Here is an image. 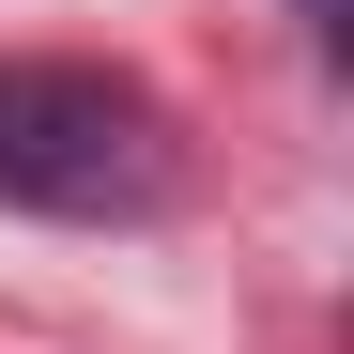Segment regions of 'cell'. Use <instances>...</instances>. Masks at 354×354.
I'll use <instances>...</instances> for the list:
<instances>
[{
	"instance_id": "1",
	"label": "cell",
	"mask_w": 354,
	"mask_h": 354,
	"mask_svg": "<svg viewBox=\"0 0 354 354\" xmlns=\"http://www.w3.org/2000/svg\"><path fill=\"white\" fill-rule=\"evenodd\" d=\"M0 201L31 216H154L169 108L108 62H0Z\"/></svg>"
},
{
	"instance_id": "2",
	"label": "cell",
	"mask_w": 354,
	"mask_h": 354,
	"mask_svg": "<svg viewBox=\"0 0 354 354\" xmlns=\"http://www.w3.org/2000/svg\"><path fill=\"white\" fill-rule=\"evenodd\" d=\"M292 16H308V31H324V46H339V31H354V16H339V0H292Z\"/></svg>"
}]
</instances>
